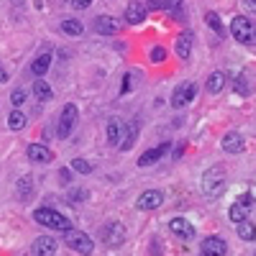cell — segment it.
<instances>
[{"mask_svg": "<svg viewBox=\"0 0 256 256\" xmlns=\"http://www.w3.org/2000/svg\"><path fill=\"white\" fill-rule=\"evenodd\" d=\"M226 169L220 164H216L212 169H208L205 177H202V192L205 198H220L223 190H226Z\"/></svg>", "mask_w": 256, "mask_h": 256, "instance_id": "6da1fadb", "label": "cell"}, {"mask_svg": "<svg viewBox=\"0 0 256 256\" xmlns=\"http://www.w3.org/2000/svg\"><path fill=\"white\" fill-rule=\"evenodd\" d=\"M34 220L38 223V226H46V228H52V230H72V223L64 218V216H59L56 210H49V208H38L36 212H34Z\"/></svg>", "mask_w": 256, "mask_h": 256, "instance_id": "7a4b0ae2", "label": "cell"}, {"mask_svg": "<svg viewBox=\"0 0 256 256\" xmlns=\"http://www.w3.org/2000/svg\"><path fill=\"white\" fill-rule=\"evenodd\" d=\"M64 241H67V246L77 254H84V256H90L95 254V241L88 236V233H82V230H67L64 233Z\"/></svg>", "mask_w": 256, "mask_h": 256, "instance_id": "3957f363", "label": "cell"}, {"mask_svg": "<svg viewBox=\"0 0 256 256\" xmlns=\"http://www.w3.org/2000/svg\"><path fill=\"white\" fill-rule=\"evenodd\" d=\"M230 34L236 41H241V44H251V41L256 38V28L251 26V20L244 18V16H236L230 20Z\"/></svg>", "mask_w": 256, "mask_h": 256, "instance_id": "277c9868", "label": "cell"}, {"mask_svg": "<svg viewBox=\"0 0 256 256\" xmlns=\"http://www.w3.org/2000/svg\"><path fill=\"white\" fill-rule=\"evenodd\" d=\"M195 95H198V84L195 82H182L172 95V108H184V105H190L195 100Z\"/></svg>", "mask_w": 256, "mask_h": 256, "instance_id": "5b68a950", "label": "cell"}, {"mask_svg": "<svg viewBox=\"0 0 256 256\" xmlns=\"http://www.w3.org/2000/svg\"><path fill=\"white\" fill-rule=\"evenodd\" d=\"M74 126H77V105H67V108L62 110V118H59V131H56V136H59V138H67V136H72Z\"/></svg>", "mask_w": 256, "mask_h": 256, "instance_id": "8992f818", "label": "cell"}, {"mask_svg": "<svg viewBox=\"0 0 256 256\" xmlns=\"http://www.w3.org/2000/svg\"><path fill=\"white\" fill-rule=\"evenodd\" d=\"M102 241L108 244V246H120V244L126 241V228H123L118 220L108 223V226L102 228Z\"/></svg>", "mask_w": 256, "mask_h": 256, "instance_id": "52a82bcc", "label": "cell"}, {"mask_svg": "<svg viewBox=\"0 0 256 256\" xmlns=\"http://www.w3.org/2000/svg\"><path fill=\"white\" fill-rule=\"evenodd\" d=\"M202 256H226L228 254V244L223 238H216V236H208L200 246Z\"/></svg>", "mask_w": 256, "mask_h": 256, "instance_id": "ba28073f", "label": "cell"}, {"mask_svg": "<svg viewBox=\"0 0 256 256\" xmlns=\"http://www.w3.org/2000/svg\"><path fill=\"white\" fill-rule=\"evenodd\" d=\"M162 202H164V192L148 190V192H144V195L136 200V208H138V210H156Z\"/></svg>", "mask_w": 256, "mask_h": 256, "instance_id": "9c48e42d", "label": "cell"}, {"mask_svg": "<svg viewBox=\"0 0 256 256\" xmlns=\"http://www.w3.org/2000/svg\"><path fill=\"white\" fill-rule=\"evenodd\" d=\"M144 18H146V6L138 3V0H131V3L126 6V24L138 26V24H144Z\"/></svg>", "mask_w": 256, "mask_h": 256, "instance_id": "30bf717a", "label": "cell"}, {"mask_svg": "<svg viewBox=\"0 0 256 256\" xmlns=\"http://www.w3.org/2000/svg\"><path fill=\"white\" fill-rule=\"evenodd\" d=\"M120 28H123V26H120V20L113 18V16H100V18L95 20V31L102 34V36H116Z\"/></svg>", "mask_w": 256, "mask_h": 256, "instance_id": "8fae6325", "label": "cell"}, {"mask_svg": "<svg viewBox=\"0 0 256 256\" xmlns=\"http://www.w3.org/2000/svg\"><path fill=\"white\" fill-rule=\"evenodd\" d=\"M146 8H152V10H172L174 18H182V0H148Z\"/></svg>", "mask_w": 256, "mask_h": 256, "instance_id": "7c38bea8", "label": "cell"}, {"mask_svg": "<svg viewBox=\"0 0 256 256\" xmlns=\"http://www.w3.org/2000/svg\"><path fill=\"white\" fill-rule=\"evenodd\" d=\"M28 159H31L34 164H46V162L54 159V154L49 152L44 144H31V146H28Z\"/></svg>", "mask_w": 256, "mask_h": 256, "instance_id": "4fadbf2b", "label": "cell"}, {"mask_svg": "<svg viewBox=\"0 0 256 256\" xmlns=\"http://www.w3.org/2000/svg\"><path fill=\"white\" fill-rule=\"evenodd\" d=\"M34 254L36 256H54L56 254V241L52 236H41L34 241Z\"/></svg>", "mask_w": 256, "mask_h": 256, "instance_id": "5bb4252c", "label": "cell"}, {"mask_svg": "<svg viewBox=\"0 0 256 256\" xmlns=\"http://www.w3.org/2000/svg\"><path fill=\"white\" fill-rule=\"evenodd\" d=\"M169 230H172L177 238H184V241L195 236V228H192V226H190L184 218H174L172 223H169Z\"/></svg>", "mask_w": 256, "mask_h": 256, "instance_id": "9a60e30c", "label": "cell"}, {"mask_svg": "<svg viewBox=\"0 0 256 256\" xmlns=\"http://www.w3.org/2000/svg\"><path fill=\"white\" fill-rule=\"evenodd\" d=\"M223 152H228V154H241L244 152V138H241V134H226L223 136Z\"/></svg>", "mask_w": 256, "mask_h": 256, "instance_id": "2e32d148", "label": "cell"}, {"mask_svg": "<svg viewBox=\"0 0 256 256\" xmlns=\"http://www.w3.org/2000/svg\"><path fill=\"white\" fill-rule=\"evenodd\" d=\"M190 52H192V34L184 31V34H180V38H177V56L187 62V59H190Z\"/></svg>", "mask_w": 256, "mask_h": 256, "instance_id": "e0dca14e", "label": "cell"}, {"mask_svg": "<svg viewBox=\"0 0 256 256\" xmlns=\"http://www.w3.org/2000/svg\"><path fill=\"white\" fill-rule=\"evenodd\" d=\"M166 152H169V144H162L159 148H152V152H146V154H144V156L138 159V164H141V166H148V164L159 162V159H162V156H164Z\"/></svg>", "mask_w": 256, "mask_h": 256, "instance_id": "ac0fdd59", "label": "cell"}, {"mask_svg": "<svg viewBox=\"0 0 256 256\" xmlns=\"http://www.w3.org/2000/svg\"><path fill=\"white\" fill-rule=\"evenodd\" d=\"M49 67H52V52H46V54H41L38 59H34L31 72H34L36 77H41V74H46V72H49Z\"/></svg>", "mask_w": 256, "mask_h": 256, "instance_id": "d6986e66", "label": "cell"}, {"mask_svg": "<svg viewBox=\"0 0 256 256\" xmlns=\"http://www.w3.org/2000/svg\"><path fill=\"white\" fill-rule=\"evenodd\" d=\"M223 88H226V74H223V72H212V74L208 77V92H210V95H218Z\"/></svg>", "mask_w": 256, "mask_h": 256, "instance_id": "ffe728a7", "label": "cell"}, {"mask_svg": "<svg viewBox=\"0 0 256 256\" xmlns=\"http://www.w3.org/2000/svg\"><path fill=\"white\" fill-rule=\"evenodd\" d=\"M120 131H123V120L113 118V120L108 123V141H110L113 146H118V144H120Z\"/></svg>", "mask_w": 256, "mask_h": 256, "instance_id": "44dd1931", "label": "cell"}, {"mask_svg": "<svg viewBox=\"0 0 256 256\" xmlns=\"http://www.w3.org/2000/svg\"><path fill=\"white\" fill-rule=\"evenodd\" d=\"M62 31L70 34V36H82V34H84V26L80 24L77 18H67V20L62 24Z\"/></svg>", "mask_w": 256, "mask_h": 256, "instance_id": "7402d4cb", "label": "cell"}, {"mask_svg": "<svg viewBox=\"0 0 256 256\" xmlns=\"http://www.w3.org/2000/svg\"><path fill=\"white\" fill-rule=\"evenodd\" d=\"M238 238L241 241H256V226L248 223V220L238 223Z\"/></svg>", "mask_w": 256, "mask_h": 256, "instance_id": "603a6c76", "label": "cell"}, {"mask_svg": "<svg viewBox=\"0 0 256 256\" xmlns=\"http://www.w3.org/2000/svg\"><path fill=\"white\" fill-rule=\"evenodd\" d=\"M34 95H36L41 102H46V100H52V95H54V92H52V88H49V84H46L44 80H38V82L34 84Z\"/></svg>", "mask_w": 256, "mask_h": 256, "instance_id": "cb8c5ba5", "label": "cell"}, {"mask_svg": "<svg viewBox=\"0 0 256 256\" xmlns=\"http://www.w3.org/2000/svg\"><path fill=\"white\" fill-rule=\"evenodd\" d=\"M31 195H34V180H31V177L20 180V182H18V198H20V200H31Z\"/></svg>", "mask_w": 256, "mask_h": 256, "instance_id": "d4e9b609", "label": "cell"}, {"mask_svg": "<svg viewBox=\"0 0 256 256\" xmlns=\"http://www.w3.org/2000/svg\"><path fill=\"white\" fill-rule=\"evenodd\" d=\"M205 20H208V26L216 31L218 36H226V28H223V24H220V16H218V13H212V10H210V13L205 16Z\"/></svg>", "mask_w": 256, "mask_h": 256, "instance_id": "484cf974", "label": "cell"}, {"mask_svg": "<svg viewBox=\"0 0 256 256\" xmlns=\"http://www.w3.org/2000/svg\"><path fill=\"white\" fill-rule=\"evenodd\" d=\"M246 218H248V210H246L241 202H236V205L230 208V220H233V223H244Z\"/></svg>", "mask_w": 256, "mask_h": 256, "instance_id": "4316f807", "label": "cell"}, {"mask_svg": "<svg viewBox=\"0 0 256 256\" xmlns=\"http://www.w3.org/2000/svg\"><path fill=\"white\" fill-rule=\"evenodd\" d=\"M8 126L13 128V131H20V128L26 126V116L20 113V110H13V113L8 116Z\"/></svg>", "mask_w": 256, "mask_h": 256, "instance_id": "83f0119b", "label": "cell"}, {"mask_svg": "<svg viewBox=\"0 0 256 256\" xmlns=\"http://www.w3.org/2000/svg\"><path fill=\"white\" fill-rule=\"evenodd\" d=\"M136 134H138V128H136V123H131V126L126 128V141L120 144V148H123V152H128V148H131V144H134Z\"/></svg>", "mask_w": 256, "mask_h": 256, "instance_id": "f1b7e54d", "label": "cell"}, {"mask_svg": "<svg viewBox=\"0 0 256 256\" xmlns=\"http://www.w3.org/2000/svg\"><path fill=\"white\" fill-rule=\"evenodd\" d=\"M72 169H77L80 174H90V172H92V166L84 162V159H74V162H72Z\"/></svg>", "mask_w": 256, "mask_h": 256, "instance_id": "f546056e", "label": "cell"}, {"mask_svg": "<svg viewBox=\"0 0 256 256\" xmlns=\"http://www.w3.org/2000/svg\"><path fill=\"white\" fill-rule=\"evenodd\" d=\"M10 100H13V105H16V108H20V105L26 102V90H16Z\"/></svg>", "mask_w": 256, "mask_h": 256, "instance_id": "4dcf8cb0", "label": "cell"}, {"mask_svg": "<svg viewBox=\"0 0 256 256\" xmlns=\"http://www.w3.org/2000/svg\"><path fill=\"white\" fill-rule=\"evenodd\" d=\"M164 59H166V49L156 46V49L152 52V62H164Z\"/></svg>", "mask_w": 256, "mask_h": 256, "instance_id": "1f68e13d", "label": "cell"}, {"mask_svg": "<svg viewBox=\"0 0 256 256\" xmlns=\"http://www.w3.org/2000/svg\"><path fill=\"white\" fill-rule=\"evenodd\" d=\"M131 82H134V80H131V74H126V77H123V90H120L123 95H128V92L134 90V88H131Z\"/></svg>", "mask_w": 256, "mask_h": 256, "instance_id": "d6a6232c", "label": "cell"}, {"mask_svg": "<svg viewBox=\"0 0 256 256\" xmlns=\"http://www.w3.org/2000/svg\"><path fill=\"white\" fill-rule=\"evenodd\" d=\"M90 3H92V0H72V6H74L77 10H84V8H90Z\"/></svg>", "mask_w": 256, "mask_h": 256, "instance_id": "836d02e7", "label": "cell"}, {"mask_svg": "<svg viewBox=\"0 0 256 256\" xmlns=\"http://www.w3.org/2000/svg\"><path fill=\"white\" fill-rule=\"evenodd\" d=\"M238 202H241L244 208H251V205H254V198H251V195H244V198H241Z\"/></svg>", "mask_w": 256, "mask_h": 256, "instance_id": "e575fe53", "label": "cell"}, {"mask_svg": "<svg viewBox=\"0 0 256 256\" xmlns=\"http://www.w3.org/2000/svg\"><path fill=\"white\" fill-rule=\"evenodd\" d=\"M244 6H246L251 13H256V0H244Z\"/></svg>", "mask_w": 256, "mask_h": 256, "instance_id": "d590c367", "label": "cell"}, {"mask_svg": "<svg viewBox=\"0 0 256 256\" xmlns=\"http://www.w3.org/2000/svg\"><path fill=\"white\" fill-rule=\"evenodd\" d=\"M0 82H8V72H6L3 64H0Z\"/></svg>", "mask_w": 256, "mask_h": 256, "instance_id": "8d00e7d4", "label": "cell"}]
</instances>
